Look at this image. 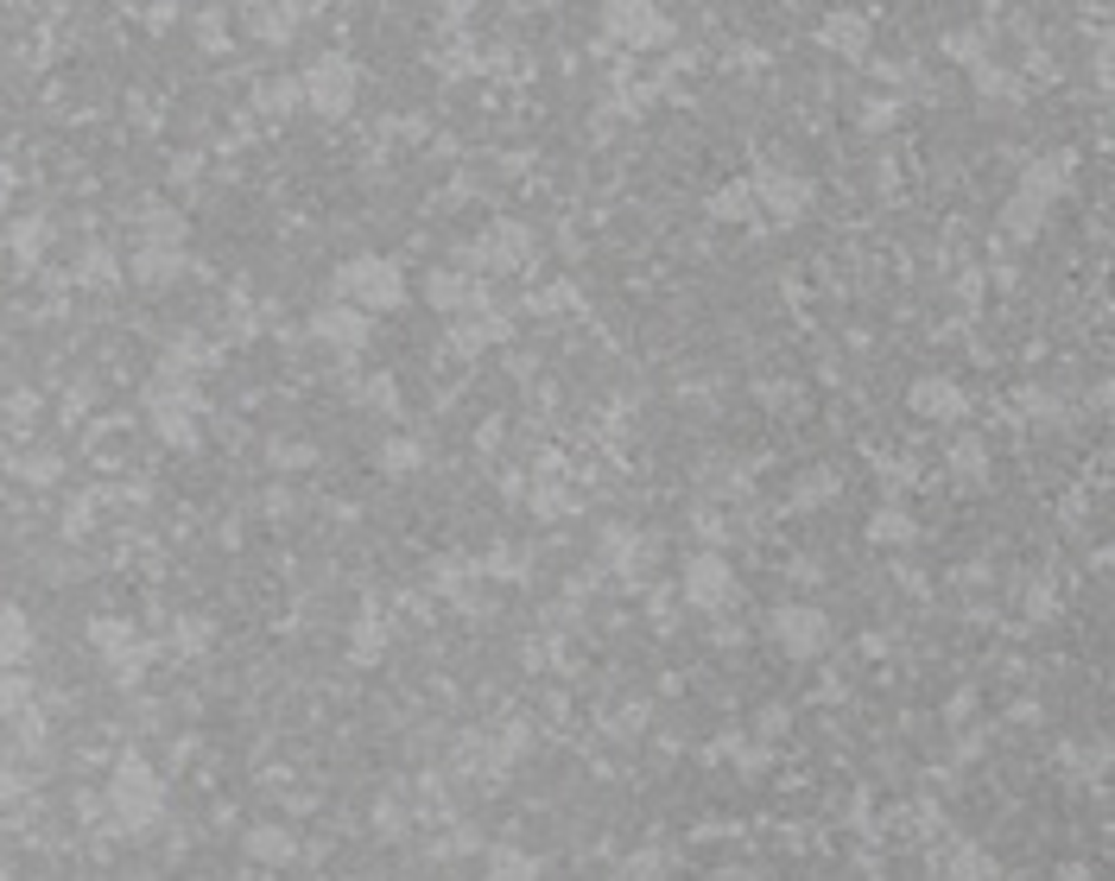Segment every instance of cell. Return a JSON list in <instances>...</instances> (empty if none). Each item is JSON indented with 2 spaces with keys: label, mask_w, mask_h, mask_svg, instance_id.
Returning <instances> with one entry per match:
<instances>
[{
  "label": "cell",
  "mask_w": 1115,
  "mask_h": 881,
  "mask_svg": "<svg viewBox=\"0 0 1115 881\" xmlns=\"http://www.w3.org/2000/svg\"><path fill=\"white\" fill-rule=\"evenodd\" d=\"M913 406L931 412V419H951V412H957V387H951V381H919V387H913Z\"/></svg>",
  "instance_id": "cell-3"
},
{
  "label": "cell",
  "mask_w": 1115,
  "mask_h": 881,
  "mask_svg": "<svg viewBox=\"0 0 1115 881\" xmlns=\"http://www.w3.org/2000/svg\"><path fill=\"white\" fill-rule=\"evenodd\" d=\"M691 596H698L704 609H736L742 590H736V578H729L723 558H698V564H691Z\"/></svg>",
  "instance_id": "cell-1"
},
{
  "label": "cell",
  "mask_w": 1115,
  "mask_h": 881,
  "mask_svg": "<svg viewBox=\"0 0 1115 881\" xmlns=\"http://www.w3.org/2000/svg\"><path fill=\"white\" fill-rule=\"evenodd\" d=\"M342 286H355V293H374V305H393L400 298V280H393V266H380V260H355L349 273H342Z\"/></svg>",
  "instance_id": "cell-2"
},
{
  "label": "cell",
  "mask_w": 1115,
  "mask_h": 881,
  "mask_svg": "<svg viewBox=\"0 0 1115 881\" xmlns=\"http://www.w3.org/2000/svg\"><path fill=\"white\" fill-rule=\"evenodd\" d=\"M774 628H780L799 654H805L812 641H824V616H799V609H792V616H774Z\"/></svg>",
  "instance_id": "cell-4"
}]
</instances>
